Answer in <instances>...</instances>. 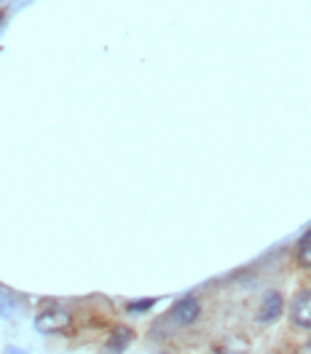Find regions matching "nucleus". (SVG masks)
Returning <instances> with one entry per match:
<instances>
[{
    "mask_svg": "<svg viewBox=\"0 0 311 354\" xmlns=\"http://www.w3.org/2000/svg\"><path fill=\"white\" fill-rule=\"evenodd\" d=\"M290 319L295 328L311 330V290H301L290 304Z\"/></svg>",
    "mask_w": 311,
    "mask_h": 354,
    "instance_id": "1",
    "label": "nucleus"
},
{
    "mask_svg": "<svg viewBox=\"0 0 311 354\" xmlns=\"http://www.w3.org/2000/svg\"><path fill=\"white\" fill-rule=\"evenodd\" d=\"M199 314H201V304L194 295H188V298H180L178 304L169 309V319L175 325H180V328H185V325H194L199 319Z\"/></svg>",
    "mask_w": 311,
    "mask_h": 354,
    "instance_id": "2",
    "label": "nucleus"
},
{
    "mask_svg": "<svg viewBox=\"0 0 311 354\" xmlns=\"http://www.w3.org/2000/svg\"><path fill=\"white\" fill-rule=\"evenodd\" d=\"M67 325H70V311L59 309V306L46 309L44 314L35 317V328L41 333H59V330H65Z\"/></svg>",
    "mask_w": 311,
    "mask_h": 354,
    "instance_id": "3",
    "label": "nucleus"
},
{
    "mask_svg": "<svg viewBox=\"0 0 311 354\" xmlns=\"http://www.w3.org/2000/svg\"><path fill=\"white\" fill-rule=\"evenodd\" d=\"M282 311H285V298H282V292L271 290V292H266V298L261 301L258 322H261V325H271V322H276V319L282 317Z\"/></svg>",
    "mask_w": 311,
    "mask_h": 354,
    "instance_id": "4",
    "label": "nucleus"
},
{
    "mask_svg": "<svg viewBox=\"0 0 311 354\" xmlns=\"http://www.w3.org/2000/svg\"><path fill=\"white\" fill-rule=\"evenodd\" d=\"M132 341H134V333L129 330V328H124V325H118V328L113 330L111 338H108V352L124 354V349H126Z\"/></svg>",
    "mask_w": 311,
    "mask_h": 354,
    "instance_id": "5",
    "label": "nucleus"
},
{
    "mask_svg": "<svg viewBox=\"0 0 311 354\" xmlns=\"http://www.w3.org/2000/svg\"><path fill=\"white\" fill-rule=\"evenodd\" d=\"M295 261L301 268H311V231L303 234V239L298 242V250H295Z\"/></svg>",
    "mask_w": 311,
    "mask_h": 354,
    "instance_id": "6",
    "label": "nucleus"
},
{
    "mask_svg": "<svg viewBox=\"0 0 311 354\" xmlns=\"http://www.w3.org/2000/svg\"><path fill=\"white\" fill-rule=\"evenodd\" d=\"M19 309V304H17V298L11 295V292H6V290H0V317L3 319H8V317H14Z\"/></svg>",
    "mask_w": 311,
    "mask_h": 354,
    "instance_id": "7",
    "label": "nucleus"
},
{
    "mask_svg": "<svg viewBox=\"0 0 311 354\" xmlns=\"http://www.w3.org/2000/svg\"><path fill=\"white\" fill-rule=\"evenodd\" d=\"M156 304V298H140V301H132V304H126V311L129 314H142V311H151Z\"/></svg>",
    "mask_w": 311,
    "mask_h": 354,
    "instance_id": "8",
    "label": "nucleus"
},
{
    "mask_svg": "<svg viewBox=\"0 0 311 354\" xmlns=\"http://www.w3.org/2000/svg\"><path fill=\"white\" fill-rule=\"evenodd\" d=\"M3 354H27V352H24V349H17V346H8Z\"/></svg>",
    "mask_w": 311,
    "mask_h": 354,
    "instance_id": "9",
    "label": "nucleus"
},
{
    "mask_svg": "<svg viewBox=\"0 0 311 354\" xmlns=\"http://www.w3.org/2000/svg\"><path fill=\"white\" fill-rule=\"evenodd\" d=\"M0 22H3V11H0Z\"/></svg>",
    "mask_w": 311,
    "mask_h": 354,
    "instance_id": "10",
    "label": "nucleus"
},
{
    "mask_svg": "<svg viewBox=\"0 0 311 354\" xmlns=\"http://www.w3.org/2000/svg\"><path fill=\"white\" fill-rule=\"evenodd\" d=\"M309 349H311V338H309Z\"/></svg>",
    "mask_w": 311,
    "mask_h": 354,
    "instance_id": "11",
    "label": "nucleus"
},
{
    "mask_svg": "<svg viewBox=\"0 0 311 354\" xmlns=\"http://www.w3.org/2000/svg\"><path fill=\"white\" fill-rule=\"evenodd\" d=\"M161 354H169V352H161Z\"/></svg>",
    "mask_w": 311,
    "mask_h": 354,
    "instance_id": "12",
    "label": "nucleus"
}]
</instances>
